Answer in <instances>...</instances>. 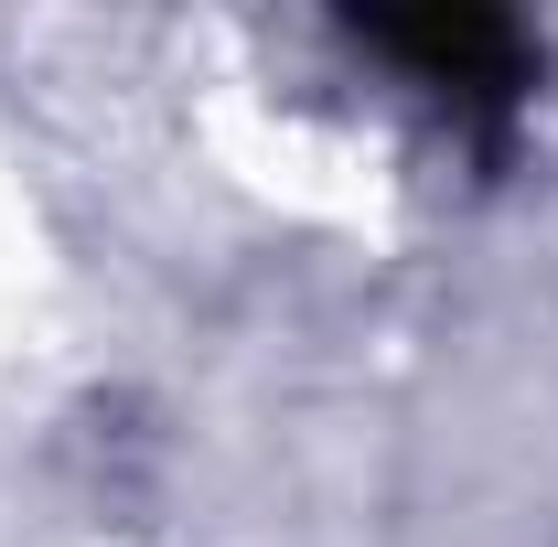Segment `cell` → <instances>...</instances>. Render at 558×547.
<instances>
[{"label":"cell","instance_id":"cell-1","mask_svg":"<svg viewBox=\"0 0 558 547\" xmlns=\"http://www.w3.org/2000/svg\"><path fill=\"white\" fill-rule=\"evenodd\" d=\"M354 44L387 54L409 86L473 108V119H505V108L526 97V75H537L526 33H515L505 11H354Z\"/></svg>","mask_w":558,"mask_h":547}]
</instances>
